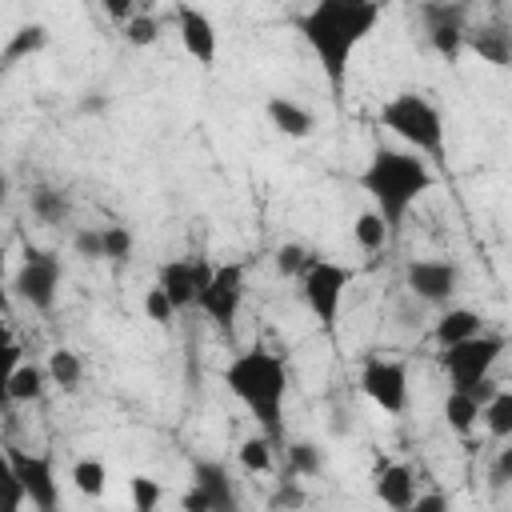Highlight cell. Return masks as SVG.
Masks as SVG:
<instances>
[{"label":"cell","mask_w":512,"mask_h":512,"mask_svg":"<svg viewBox=\"0 0 512 512\" xmlns=\"http://www.w3.org/2000/svg\"><path fill=\"white\" fill-rule=\"evenodd\" d=\"M380 12H384L380 0H316L296 20V32L304 36L308 52L320 60V68H324L328 88L336 92V100L348 88L352 60L368 44V36L376 32Z\"/></svg>","instance_id":"1"},{"label":"cell","mask_w":512,"mask_h":512,"mask_svg":"<svg viewBox=\"0 0 512 512\" xmlns=\"http://www.w3.org/2000/svg\"><path fill=\"white\" fill-rule=\"evenodd\" d=\"M356 184L368 192L372 208L384 216L388 224V236L396 240L404 232V220L412 212V204L432 192L436 184V172H432V160H424L420 152L412 148H392V144H380L372 148L368 164L360 168Z\"/></svg>","instance_id":"2"},{"label":"cell","mask_w":512,"mask_h":512,"mask_svg":"<svg viewBox=\"0 0 512 512\" xmlns=\"http://www.w3.org/2000/svg\"><path fill=\"white\" fill-rule=\"evenodd\" d=\"M220 380L248 408L256 428L280 448L284 444V400H288V368H284V360L272 348L256 344V348L236 352L224 364Z\"/></svg>","instance_id":"3"},{"label":"cell","mask_w":512,"mask_h":512,"mask_svg":"<svg viewBox=\"0 0 512 512\" xmlns=\"http://www.w3.org/2000/svg\"><path fill=\"white\" fill-rule=\"evenodd\" d=\"M380 124L412 152H420L424 160H436L444 164V152H448V140H444V116L440 108L424 96V92H396L384 100L380 108Z\"/></svg>","instance_id":"4"},{"label":"cell","mask_w":512,"mask_h":512,"mask_svg":"<svg viewBox=\"0 0 512 512\" xmlns=\"http://www.w3.org/2000/svg\"><path fill=\"white\" fill-rule=\"evenodd\" d=\"M508 352V340L500 336V332H488V328H480L476 336H464V340H456V344H444L440 348V368L448 372V384L452 388H464V392H472L480 404L500 388L496 380H492V368L500 364V356Z\"/></svg>","instance_id":"5"},{"label":"cell","mask_w":512,"mask_h":512,"mask_svg":"<svg viewBox=\"0 0 512 512\" xmlns=\"http://www.w3.org/2000/svg\"><path fill=\"white\" fill-rule=\"evenodd\" d=\"M60 280H64V264L56 252L48 248H24V260L20 268L8 276V292L32 308V312H52L56 308V296H60Z\"/></svg>","instance_id":"6"},{"label":"cell","mask_w":512,"mask_h":512,"mask_svg":"<svg viewBox=\"0 0 512 512\" xmlns=\"http://www.w3.org/2000/svg\"><path fill=\"white\" fill-rule=\"evenodd\" d=\"M296 280H300V300L320 320V328H336L340 308H344V292L352 284V268H344L340 260L308 256V264H304V272Z\"/></svg>","instance_id":"7"},{"label":"cell","mask_w":512,"mask_h":512,"mask_svg":"<svg viewBox=\"0 0 512 512\" xmlns=\"http://www.w3.org/2000/svg\"><path fill=\"white\" fill-rule=\"evenodd\" d=\"M244 292H248V268L244 260H224V264H212V276L196 300V312H204L220 332H232L236 328V316L244 308Z\"/></svg>","instance_id":"8"},{"label":"cell","mask_w":512,"mask_h":512,"mask_svg":"<svg viewBox=\"0 0 512 512\" xmlns=\"http://www.w3.org/2000/svg\"><path fill=\"white\" fill-rule=\"evenodd\" d=\"M360 392L384 412V416H400L408 408L412 384H408V364L396 356H368L360 364Z\"/></svg>","instance_id":"9"},{"label":"cell","mask_w":512,"mask_h":512,"mask_svg":"<svg viewBox=\"0 0 512 512\" xmlns=\"http://www.w3.org/2000/svg\"><path fill=\"white\" fill-rule=\"evenodd\" d=\"M460 284H464V272L448 256H420V260H408L404 264V288L416 300L432 304V308L452 304L456 292H460Z\"/></svg>","instance_id":"10"},{"label":"cell","mask_w":512,"mask_h":512,"mask_svg":"<svg viewBox=\"0 0 512 512\" xmlns=\"http://www.w3.org/2000/svg\"><path fill=\"white\" fill-rule=\"evenodd\" d=\"M240 504L236 480L224 460H196L192 464V488L180 496L184 512H232Z\"/></svg>","instance_id":"11"},{"label":"cell","mask_w":512,"mask_h":512,"mask_svg":"<svg viewBox=\"0 0 512 512\" xmlns=\"http://www.w3.org/2000/svg\"><path fill=\"white\" fill-rule=\"evenodd\" d=\"M420 16H424L428 44L448 64H456L460 52H464V36H468V4L464 0H428L420 8Z\"/></svg>","instance_id":"12"},{"label":"cell","mask_w":512,"mask_h":512,"mask_svg":"<svg viewBox=\"0 0 512 512\" xmlns=\"http://www.w3.org/2000/svg\"><path fill=\"white\" fill-rule=\"evenodd\" d=\"M8 456H12V468L20 476L24 500L40 512H56L60 508V480H56L52 460L44 452H28V448H16V444H8Z\"/></svg>","instance_id":"13"},{"label":"cell","mask_w":512,"mask_h":512,"mask_svg":"<svg viewBox=\"0 0 512 512\" xmlns=\"http://www.w3.org/2000/svg\"><path fill=\"white\" fill-rule=\"evenodd\" d=\"M212 276V260L204 256H172L156 268V284L168 292V300L176 304V312H192L204 284Z\"/></svg>","instance_id":"14"},{"label":"cell","mask_w":512,"mask_h":512,"mask_svg":"<svg viewBox=\"0 0 512 512\" xmlns=\"http://www.w3.org/2000/svg\"><path fill=\"white\" fill-rule=\"evenodd\" d=\"M172 20H176V36H180V48L200 64V68H212L216 64V52H220V32L212 24V16L196 4H176L172 8Z\"/></svg>","instance_id":"15"},{"label":"cell","mask_w":512,"mask_h":512,"mask_svg":"<svg viewBox=\"0 0 512 512\" xmlns=\"http://www.w3.org/2000/svg\"><path fill=\"white\" fill-rule=\"evenodd\" d=\"M372 492L384 508H396V512H408L412 500H416V472L404 464V460H392L384 468H376L372 476Z\"/></svg>","instance_id":"16"},{"label":"cell","mask_w":512,"mask_h":512,"mask_svg":"<svg viewBox=\"0 0 512 512\" xmlns=\"http://www.w3.org/2000/svg\"><path fill=\"white\" fill-rule=\"evenodd\" d=\"M44 48H48V24H40V20L16 24V28L8 32L4 48H0V76H8L12 68L28 64V60H32V56H40Z\"/></svg>","instance_id":"17"},{"label":"cell","mask_w":512,"mask_h":512,"mask_svg":"<svg viewBox=\"0 0 512 512\" xmlns=\"http://www.w3.org/2000/svg\"><path fill=\"white\" fill-rule=\"evenodd\" d=\"M264 116H268V124H272L280 136H288V140H308L312 128H316V116H312L300 100H292V96H284V92H276V96L264 100Z\"/></svg>","instance_id":"18"},{"label":"cell","mask_w":512,"mask_h":512,"mask_svg":"<svg viewBox=\"0 0 512 512\" xmlns=\"http://www.w3.org/2000/svg\"><path fill=\"white\" fill-rule=\"evenodd\" d=\"M464 48H472V52H476L484 64H492V68H508V64H512V32H508L504 24H480L476 32L468 28Z\"/></svg>","instance_id":"19"},{"label":"cell","mask_w":512,"mask_h":512,"mask_svg":"<svg viewBox=\"0 0 512 512\" xmlns=\"http://www.w3.org/2000/svg\"><path fill=\"white\" fill-rule=\"evenodd\" d=\"M480 328H484V316L476 308H468V304H444L440 316H436V324H432V340L444 348V344H456L464 336H476Z\"/></svg>","instance_id":"20"},{"label":"cell","mask_w":512,"mask_h":512,"mask_svg":"<svg viewBox=\"0 0 512 512\" xmlns=\"http://www.w3.org/2000/svg\"><path fill=\"white\" fill-rule=\"evenodd\" d=\"M28 208H32V216H36L44 228H60V224H68V216H72V200H68V192L56 188V184H36V188L28 192Z\"/></svg>","instance_id":"21"},{"label":"cell","mask_w":512,"mask_h":512,"mask_svg":"<svg viewBox=\"0 0 512 512\" xmlns=\"http://www.w3.org/2000/svg\"><path fill=\"white\" fill-rule=\"evenodd\" d=\"M440 416H444V424H448L456 436H472L476 424H480V400H476L472 392H464V388H448Z\"/></svg>","instance_id":"22"},{"label":"cell","mask_w":512,"mask_h":512,"mask_svg":"<svg viewBox=\"0 0 512 512\" xmlns=\"http://www.w3.org/2000/svg\"><path fill=\"white\" fill-rule=\"evenodd\" d=\"M44 372H48V384L60 392H80V384H84V360L72 348H52Z\"/></svg>","instance_id":"23"},{"label":"cell","mask_w":512,"mask_h":512,"mask_svg":"<svg viewBox=\"0 0 512 512\" xmlns=\"http://www.w3.org/2000/svg\"><path fill=\"white\" fill-rule=\"evenodd\" d=\"M48 392V372L40 364H16L8 376V404H36Z\"/></svg>","instance_id":"24"},{"label":"cell","mask_w":512,"mask_h":512,"mask_svg":"<svg viewBox=\"0 0 512 512\" xmlns=\"http://www.w3.org/2000/svg\"><path fill=\"white\" fill-rule=\"evenodd\" d=\"M480 424L488 428L492 440H512V392L508 388H496L484 404H480Z\"/></svg>","instance_id":"25"},{"label":"cell","mask_w":512,"mask_h":512,"mask_svg":"<svg viewBox=\"0 0 512 512\" xmlns=\"http://www.w3.org/2000/svg\"><path fill=\"white\" fill-rule=\"evenodd\" d=\"M236 460H240V468H244V472L264 476V472H272V468H276V444H272L264 432L244 436V440H240V448H236Z\"/></svg>","instance_id":"26"},{"label":"cell","mask_w":512,"mask_h":512,"mask_svg":"<svg viewBox=\"0 0 512 512\" xmlns=\"http://www.w3.org/2000/svg\"><path fill=\"white\" fill-rule=\"evenodd\" d=\"M68 480H72V488H76L80 496L96 500V496H104V488H108V464L96 460V456H80V460L72 464Z\"/></svg>","instance_id":"27"},{"label":"cell","mask_w":512,"mask_h":512,"mask_svg":"<svg viewBox=\"0 0 512 512\" xmlns=\"http://www.w3.org/2000/svg\"><path fill=\"white\" fill-rule=\"evenodd\" d=\"M352 240H356L364 252H380L392 236H388L384 216H380L376 208H364V212H356V220H352Z\"/></svg>","instance_id":"28"},{"label":"cell","mask_w":512,"mask_h":512,"mask_svg":"<svg viewBox=\"0 0 512 512\" xmlns=\"http://www.w3.org/2000/svg\"><path fill=\"white\" fill-rule=\"evenodd\" d=\"M284 456H288V472L300 476V480L324 472V452H320V444H312V440H292V444H284Z\"/></svg>","instance_id":"29"},{"label":"cell","mask_w":512,"mask_h":512,"mask_svg":"<svg viewBox=\"0 0 512 512\" xmlns=\"http://www.w3.org/2000/svg\"><path fill=\"white\" fill-rule=\"evenodd\" d=\"M100 240H104V260L108 264H124L136 252V236L128 224H100Z\"/></svg>","instance_id":"30"},{"label":"cell","mask_w":512,"mask_h":512,"mask_svg":"<svg viewBox=\"0 0 512 512\" xmlns=\"http://www.w3.org/2000/svg\"><path fill=\"white\" fill-rule=\"evenodd\" d=\"M120 36H124L132 48H152V44L160 40V20L140 8V12H132V16L120 24Z\"/></svg>","instance_id":"31"},{"label":"cell","mask_w":512,"mask_h":512,"mask_svg":"<svg viewBox=\"0 0 512 512\" xmlns=\"http://www.w3.org/2000/svg\"><path fill=\"white\" fill-rule=\"evenodd\" d=\"M28 500H24V488H20V476H16V468H12V456H8V448H0V512H16V508H24Z\"/></svg>","instance_id":"32"},{"label":"cell","mask_w":512,"mask_h":512,"mask_svg":"<svg viewBox=\"0 0 512 512\" xmlns=\"http://www.w3.org/2000/svg\"><path fill=\"white\" fill-rule=\"evenodd\" d=\"M140 304H144V316H148L152 324H160V328H168V324H176V316H180V312H176V304L168 300V292H164L160 284H152V288H144V300H140Z\"/></svg>","instance_id":"33"},{"label":"cell","mask_w":512,"mask_h":512,"mask_svg":"<svg viewBox=\"0 0 512 512\" xmlns=\"http://www.w3.org/2000/svg\"><path fill=\"white\" fill-rule=\"evenodd\" d=\"M308 256H312V252H308L300 240H284V244L272 252V264H276L280 276H300L304 264H308Z\"/></svg>","instance_id":"34"},{"label":"cell","mask_w":512,"mask_h":512,"mask_svg":"<svg viewBox=\"0 0 512 512\" xmlns=\"http://www.w3.org/2000/svg\"><path fill=\"white\" fill-rule=\"evenodd\" d=\"M128 496H132V508H136V512H152V508L164 500V488H160V480H152V476H132V480H128Z\"/></svg>","instance_id":"35"},{"label":"cell","mask_w":512,"mask_h":512,"mask_svg":"<svg viewBox=\"0 0 512 512\" xmlns=\"http://www.w3.org/2000/svg\"><path fill=\"white\" fill-rule=\"evenodd\" d=\"M72 252L80 260H104V240H100V228H76L72 232Z\"/></svg>","instance_id":"36"},{"label":"cell","mask_w":512,"mask_h":512,"mask_svg":"<svg viewBox=\"0 0 512 512\" xmlns=\"http://www.w3.org/2000/svg\"><path fill=\"white\" fill-rule=\"evenodd\" d=\"M24 360V348L16 344V340H8V344H0V404L8 408V376H12V368Z\"/></svg>","instance_id":"37"},{"label":"cell","mask_w":512,"mask_h":512,"mask_svg":"<svg viewBox=\"0 0 512 512\" xmlns=\"http://www.w3.org/2000/svg\"><path fill=\"white\" fill-rule=\"evenodd\" d=\"M96 4H100V12H104V16H108L116 28H120V24H124L132 12H140V0H96Z\"/></svg>","instance_id":"38"},{"label":"cell","mask_w":512,"mask_h":512,"mask_svg":"<svg viewBox=\"0 0 512 512\" xmlns=\"http://www.w3.org/2000/svg\"><path fill=\"white\" fill-rule=\"evenodd\" d=\"M492 480H496V484H508V480H512V448H500L496 468H492Z\"/></svg>","instance_id":"39"},{"label":"cell","mask_w":512,"mask_h":512,"mask_svg":"<svg viewBox=\"0 0 512 512\" xmlns=\"http://www.w3.org/2000/svg\"><path fill=\"white\" fill-rule=\"evenodd\" d=\"M444 508H448L444 496H436V492H432V496H420V492H416V500H412L408 512H444Z\"/></svg>","instance_id":"40"},{"label":"cell","mask_w":512,"mask_h":512,"mask_svg":"<svg viewBox=\"0 0 512 512\" xmlns=\"http://www.w3.org/2000/svg\"><path fill=\"white\" fill-rule=\"evenodd\" d=\"M0 312H8V256L0 248Z\"/></svg>","instance_id":"41"},{"label":"cell","mask_w":512,"mask_h":512,"mask_svg":"<svg viewBox=\"0 0 512 512\" xmlns=\"http://www.w3.org/2000/svg\"><path fill=\"white\" fill-rule=\"evenodd\" d=\"M8 196H12V180H8V172L0 168V208L8 204Z\"/></svg>","instance_id":"42"},{"label":"cell","mask_w":512,"mask_h":512,"mask_svg":"<svg viewBox=\"0 0 512 512\" xmlns=\"http://www.w3.org/2000/svg\"><path fill=\"white\" fill-rule=\"evenodd\" d=\"M8 340H16V336H12V324H8V312H0V344H8Z\"/></svg>","instance_id":"43"}]
</instances>
